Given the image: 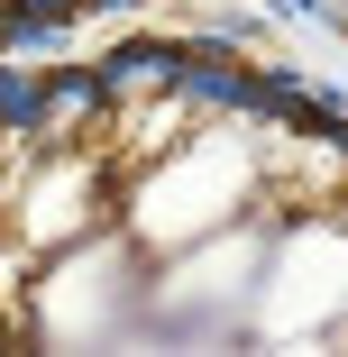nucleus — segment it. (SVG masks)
Listing matches in <instances>:
<instances>
[{
	"instance_id": "nucleus-1",
	"label": "nucleus",
	"mask_w": 348,
	"mask_h": 357,
	"mask_svg": "<svg viewBox=\"0 0 348 357\" xmlns=\"http://www.w3.org/2000/svg\"><path fill=\"white\" fill-rule=\"evenodd\" d=\"M74 19H101V0H0V46H10V37H46V28H74Z\"/></svg>"
}]
</instances>
